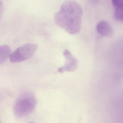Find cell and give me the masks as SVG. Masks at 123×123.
Returning <instances> with one entry per match:
<instances>
[{
    "instance_id": "cell-4",
    "label": "cell",
    "mask_w": 123,
    "mask_h": 123,
    "mask_svg": "<svg viewBox=\"0 0 123 123\" xmlns=\"http://www.w3.org/2000/svg\"><path fill=\"white\" fill-rule=\"evenodd\" d=\"M65 62L64 65L59 68L58 72L60 73L72 72L77 69L78 62L77 59L68 50H65L64 52Z\"/></svg>"
},
{
    "instance_id": "cell-5",
    "label": "cell",
    "mask_w": 123,
    "mask_h": 123,
    "mask_svg": "<svg viewBox=\"0 0 123 123\" xmlns=\"http://www.w3.org/2000/svg\"><path fill=\"white\" fill-rule=\"evenodd\" d=\"M96 31L100 35L103 37H110L113 33L111 25L105 21H101L99 22L96 26Z\"/></svg>"
},
{
    "instance_id": "cell-7",
    "label": "cell",
    "mask_w": 123,
    "mask_h": 123,
    "mask_svg": "<svg viewBox=\"0 0 123 123\" xmlns=\"http://www.w3.org/2000/svg\"><path fill=\"white\" fill-rule=\"evenodd\" d=\"M11 49L7 45H3L0 47V65L5 63L11 55Z\"/></svg>"
},
{
    "instance_id": "cell-3",
    "label": "cell",
    "mask_w": 123,
    "mask_h": 123,
    "mask_svg": "<svg viewBox=\"0 0 123 123\" xmlns=\"http://www.w3.org/2000/svg\"><path fill=\"white\" fill-rule=\"evenodd\" d=\"M37 48V44L32 43L22 45L11 54L10 61L12 63H16L28 60L33 56Z\"/></svg>"
},
{
    "instance_id": "cell-1",
    "label": "cell",
    "mask_w": 123,
    "mask_h": 123,
    "mask_svg": "<svg viewBox=\"0 0 123 123\" xmlns=\"http://www.w3.org/2000/svg\"><path fill=\"white\" fill-rule=\"evenodd\" d=\"M83 11L81 6L74 1L67 0L55 13L54 21L58 26L72 35L80 31Z\"/></svg>"
},
{
    "instance_id": "cell-6",
    "label": "cell",
    "mask_w": 123,
    "mask_h": 123,
    "mask_svg": "<svg viewBox=\"0 0 123 123\" xmlns=\"http://www.w3.org/2000/svg\"><path fill=\"white\" fill-rule=\"evenodd\" d=\"M111 2L115 9L114 18L123 22V0H111Z\"/></svg>"
},
{
    "instance_id": "cell-2",
    "label": "cell",
    "mask_w": 123,
    "mask_h": 123,
    "mask_svg": "<svg viewBox=\"0 0 123 123\" xmlns=\"http://www.w3.org/2000/svg\"><path fill=\"white\" fill-rule=\"evenodd\" d=\"M37 104V100L34 94L30 91L24 92L19 96L15 103L14 114L18 118L25 117L33 111Z\"/></svg>"
}]
</instances>
